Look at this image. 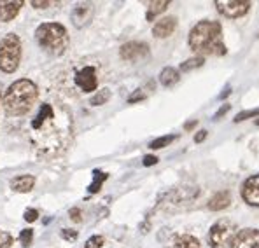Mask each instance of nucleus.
<instances>
[{"label":"nucleus","mask_w":259,"mask_h":248,"mask_svg":"<svg viewBox=\"0 0 259 248\" xmlns=\"http://www.w3.org/2000/svg\"><path fill=\"white\" fill-rule=\"evenodd\" d=\"M74 137L72 114L65 107L42 103L30 121V144L41 156L56 157L70 147Z\"/></svg>","instance_id":"obj_1"},{"label":"nucleus","mask_w":259,"mask_h":248,"mask_svg":"<svg viewBox=\"0 0 259 248\" xmlns=\"http://www.w3.org/2000/svg\"><path fill=\"white\" fill-rule=\"evenodd\" d=\"M188 44L194 53L203 56H224L228 53L222 42V26L212 20L200 21L193 26Z\"/></svg>","instance_id":"obj_2"},{"label":"nucleus","mask_w":259,"mask_h":248,"mask_svg":"<svg viewBox=\"0 0 259 248\" xmlns=\"http://www.w3.org/2000/svg\"><path fill=\"white\" fill-rule=\"evenodd\" d=\"M39 96V89L35 83L28 81V79H18L11 86L7 87V91L4 95V110L9 117H20L25 116L32 110Z\"/></svg>","instance_id":"obj_3"},{"label":"nucleus","mask_w":259,"mask_h":248,"mask_svg":"<svg viewBox=\"0 0 259 248\" xmlns=\"http://www.w3.org/2000/svg\"><path fill=\"white\" fill-rule=\"evenodd\" d=\"M35 39H37L39 46L53 56H62L70 44L68 32L62 23H42V25H39L35 30Z\"/></svg>","instance_id":"obj_4"},{"label":"nucleus","mask_w":259,"mask_h":248,"mask_svg":"<svg viewBox=\"0 0 259 248\" xmlns=\"http://www.w3.org/2000/svg\"><path fill=\"white\" fill-rule=\"evenodd\" d=\"M21 62V41L16 33H7L0 41V70L13 74Z\"/></svg>","instance_id":"obj_5"},{"label":"nucleus","mask_w":259,"mask_h":248,"mask_svg":"<svg viewBox=\"0 0 259 248\" xmlns=\"http://www.w3.org/2000/svg\"><path fill=\"white\" fill-rule=\"evenodd\" d=\"M237 234V226L230 219H221L209 231V245L212 248H228Z\"/></svg>","instance_id":"obj_6"},{"label":"nucleus","mask_w":259,"mask_h":248,"mask_svg":"<svg viewBox=\"0 0 259 248\" xmlns=\"http://www.w3.org/2000/svg\"><path fill=\"white\" fill-rule=\"evenodd\" d=\"M216 7L222 16L237 20L249 13L251 2L249 0H216Z\"/></svg>","instance_id":"obj_7"},{"label":"nucleus","mask_w":259,"mask_h":248,"mask_svg":"<svg viewBox=\"0 0 259 248\" xmlns=\"http://www.w3.org/2000/svg\"><path fill=\"white\" fill-rule=\"evenodd\" d=\"M74 83L83 93L96 91V87H98V74H96V68L91 65L83 66L79 72H75Z\"/></svg>","instance_id":"obj_8"},{"label":"nucleus","mask_w":259,"mask_h":248,"mask_svg":"<svg viewBox=\"0 0 259 248\" xmlns=\"http://www.w3.org/2000/svg\"><path fill=\"white\" fill-rule=\"evenodd\" d=\"M230 248H259V229L247 227L237 231Z\"/></svg>","instance_id":"obj_9"},{"label":"nucleus","mask_w":259,"mask_h":248,"mask_svg":"<svg viewBox=\"0 0 259 248\" xmlns=\"http://www.w3.org/2000/svg\"><path fill=\"white\" fill-rule=\"evenodd\" d=\"M119 56L125 62H138L149 56V46L144 42H126L119 49Z\"/></svg>","instance_id":"obj_10"},{"label":"nucleus","mask_w":259,"mask_h":248,"mask_svg":"<svg viewBox=\"0 0 259 248\" xmlns=\"http://www.w3.org/2000/svg\"><path fill=\"white\" fill-rule=\"evenodd\" d=\"M93 14H95V7L89 2H81L77 4L70 13V20L74 23L75 28H83V26L89 25V21L93 20Z\"/></svg>","instance_id":"obj_11"},{"label":"nucleus","mask_w":259,"mask_h":248,"mask_svg":"<svg viewBox=\"0 0 259 248\" xmlns=\"http://www.w3.org/2000/svg\"><path fill=\"white\" fill-rule=\"evenodd\" d=\"M240 194L242 199L251 205V207H259V175H252L242 184V189H240Z\"/></svg>","instance_id":"obj_12"},{"label":"nucleus","mask_w":259,"mask_h":248,"mask_svg":"<svg viewBox=\"0 0 259 248\" xmlns=\"http://www.w3.org/2000/svg\"><path fill=\"white\" fill-rule=\"evenodd\" d=\"M175 28H177V18H173V16L161 18V20L156 21V25L152 26V35H154L156 39H167L175 32Z\"/></svg>","instance_id":"obj_13"},{"label":"nucleus","mask_w":259,"mask_h":248,"mask_svg":"<svg viewBox=\"0 0 259 248\" xmlns=\"http://www.w3.org/2000/svg\"><path fill=\"white\" fill-rule=\"evenodd\" d=\"M23 0H0V21L9 23L18 16L23 7Z\"/></svg>","instance_id":"obj_14"},{"label":"nucleus","mask_w":259,"mask_h":248,"mask_svg":"<svg viewBox=\"0 0 259 248\" xmlns=\"http://www.w3.org/2000/svg\"><path fill=\"white\" fill-rule=\"evenodd\" d=\"M231 199L233 198H231L230 190H219V192H216V194L209 199L207 207H209V210H212V211H221V210H224V208L230 207Z\"/></svg>","instance_id":"obj_15"},{"label":"nucleus","mask_w":259,"mask_h":248,"mask_svg":"<svg viewBox=\"0 0 259 248\" xmlns=\"http://www.w3.org/2000/svg\"><path fill=\"white\" fill-rule=\"evenodd\" d=\"M35 186L34 175H18L11 180V189L14 192H30Z\"/></svg>","instance_id":"obj_16"},{"label":"nucleus","mask_w":259,"mask_h":248,"mask_svg":"<svg viewBox=\"0 0 259 248\" xmlns=\"http://www.w3.org/2000/svg\"><path fill=\"white\" fill-rule=\"evenodd\" d=\"M179 79H180L179 72H177L173 66H165L163 70H161V74H159V83L165 87L175 86V84L179 83Z\"/></svg>","instance_id":"obj_17"},{"label":"nucleus","mask_w":259,"mask_h":248,"mask_svg":"<svg viewBox=\"0 0 259 248\" xmlns=\"http://www.w3.org/2000/svg\"><path fill=\"white\" fill-rule=\"evenodd\" d=\"M168 5H170L168 0H156V2H151L149 7H147V14H146L147 21H152L156 16H159L161 13H165Z\"/></svg>","instance_id":"obj_18"},{"label":"nucleus","mask_w":259,"mask_h":248,"mask_svg":"<svg viewBox=\"0 0 259 248\" xmlns=\"http://www.w3.org/2000/svg\"><path fill=\"white\" fill-rule=\"evenodd\" d=\"M173 245H175V248H200V241L193 234H179Z\"/></svg>","instance_id":"obj_19"},{"label":"nucleus","mask_w":259,"mask_h":248,"mask_svg":"<svg viewBox=\"0 0 259 248\" xmlns=\"http://www.w3.org/2000/svg\"><path fill=\"white\" fill-rule=\"evenodd\" d=\"M107 178H109V175L104 173V171H100V170L93 171V182L89 184V187H88L89 194H96V192L102 189V186H104V182Z\"/></svg>","instance_id":"obj_20"},{"label":"nucleus","mask_w":259,"mask_h":248,"mask_svg":"<svg viewBox=\"0 0 259 248\" xmlns=\"http://www.w3.org/2000/svg\"><path fill=\"white\" fill-rule=\"evenodd\" d=\"M110 96H112V95H110V89L104 87V89L96 91L95 95L91 96V100H89V105H91V107H100V105H105L110 100Z\"/></svg>","instance_id":"obj_21"},{"label":"nucleus","mask_w":259,"mask_h":248,"mask_svg":"<svg viewBox=\"0 0 259 248\" xmlns=\"http://www.w3.org/2000/svg\"><path fill=\"white\" fill-rule=\"evenodd\" d=\"M175 135H167V137H159L156 138V140H152L149 144V149L152 150H159V149H165V147H168V145L172 144V142L175 140Z\"/></svg>","instance_id":"obj_22"},{"label":"nucleus","mask_w":259,"mask_h":248,"mask_svg":"<svg viewBox=\"0 0 259 248\" xmlns=\"http://www.w3.org/2000/svg\"><path fill=\"white\" fill-rule=\"evenodd\" d=\"M203 63H205L203 56H194V58H189V60H186L184 63H180V70H182V72L194 70V68H200V66H203Z\"/></svg>","instance_id":"obj_23"},{"label":"nucleus","mask_w":259,"mask_h":248,"mask_svg":"<svg viewBox=\"0 0 259 248\" xmlns=\"http://www.w3.org/2000/svg\"><path fill=\"white\" fill-rule=\"evenodd\" d=\"M20 241L23 245V248H28L32 245V241H34V231L32 229H23L20 232Z\"/></svg>","instance_id":"obj_24"},{"label":"nucleus","mask_w":259,"mask_h":248,"mask_svg":"<svg viewBox=\"0 0 259 248\" xmlns=\"http://www.w3.org/2000/svg\"><path fill=\"white\" fill-rule=\"evenodd\" d=\"M104 243H105V238H104V236L95 234V236H91V238H89L88 241H86L84 248H102V247H104Z\"/></svg>","instance_id":"obj_25"},{"label":"nucleus","mask_w":259,"mask_h":248,"mask_svg":"<svg viewBox=\"0 0 259 248\" xmlns=\"http://www.w3.org/2000/svg\"><path fill=\"white\" fill-rule=\"evenodd\" d=\"M259 117V107L258 108H251V110H243L240 112V114H237V117H235V123H242V121L245 119H251V117Z\"/></svg>","instance_id":"obj_26"},{"label":"nucleus","mask_w":259,"mask_h":248,"mask_svg":"<svg viewBox=\"0 0 259 248\" xmlns=\"http://www.w3.org/2000/svg\"><path fill=\"white\" fill-rule=\"evenodd\" d=\"M13 243H14V238L9 232H5V231H2L0 229V248H11L13 247Z\"/></svg>","instance_id":"obj_27"},{"label":"nucleus","mask_w":259,"mask_h":248,"mask_svg":"<svg viewBox=\"0 0 259 248\" xmlns=\"http://www.w3.org/2000/svg\"><path fill=\"white\" fill-rule=\"evenodd\" d=\"M147 98V93L144 89H137L133 95L128 96V103H137V102H142V100Z\"/></svg>","instance_id":"obj_28"},{"label":"nucleus","mask_w":259,"mask_h":248,"mask_svg":"<svg viewBox=\"0 0 259 248\" xmlns=\"http://www.w3.org/2000/svg\"><path fill=\"white\" fill-rule=\"evenodd\" d=\"M77 236H79V232L74 231V229H62V238L65 241H75Z\"/></svg>","instance_id":"obj_29"},{"label":"nucleus","mask_w":259,"mask_h":248,"mask_svg":"<svg viewBox=\"0 0 259 248\" xmlns=\"http://www.w3.org/2000/svg\"><path fill=\"white\" fill-rule=\"evenodd\" d=\"M39 217V211L35 210V208H28V210L25 211V215H23V219L26 220V222H35Z\"/></svg>","instance_id":"obj_30"},{"label":"nucleus","mask_w":259,"mask_h":248,"mask_svg":"<svg viewBox=\"0 0 259 248\" xmlns=\"http://www.w3.org/2000/svg\"><path fill=\"white\" fill-rule=\"evenodd\" d=\"M230 108H231V105H228V103H224V105H222V107L219 108V110L216 112V114H214V121L221 119V117L224 116V114H228V112H230Z\"/></svg>","instance_id":"obj_31"},{"label":"nucleus","mask_w":259,"mask_h":248,"mask_svg":"<svg viewBox=\"0 0 259 248\" xmlns=\"http://www.w3.org/2000/svg\"><path fill=\"white\" fill-rule=\"evenodd\" d=\"M68 215H70V219L74 220V222H81V220H83V215H81V210H79V208H70Z\"/></svg>","instance_id":"obj_32"},{"label":"nucleus","mask_w":259,"mask_h":248,"mask_svg":"<svg viewBox=\"0 0 259 248\" xmlns=\"http://www.w3.org/2000/svg\"><path fill=\"white\" fill-rule=\"evenodd\" d=\"M30 4L34 5L35 9H46V7H49L53 2H47V0H42V2H41V0H32Z\"/></svg>","instance_id":"obj_33"},{"label":"nucleus","mask_w":259,"mask_h":248,"mask_svg":"<svg viewBox=\"0 0 259 248\" xmlns=\"http://www.w3.org/2000/svg\"><path fill=\"white\" fill-rule=\"evenodd\" d=\"M158 161L159 159L156 156H146L142 163H144V166H154V165H158Z\"/></svg>","instance_id":"obj_34"},{"label":"nucleus","mask_w":259,"mask_h":248,"mask_svg":"<svg viewBox=\"0 0 259 248\" xmlns=\"http://www.w3.org/2000/svg\"><path fill=\"white\" fill-rule=\"evenodd\" d=\"M205 138H207V131H198L196 133V137H194V142H196V144H201V142L205 140Z\"/></svg>","instance_id":"obj_35"},{"label":"nucleus","mask_w":259,"mask_h":248,"mask_svg":"<svg viewBox=\"0 0 259 248\" xmlns=\"http://www.w3.org/2000/svg\"><path fill=\"white\" fill-rule=\"evenodd\" d=\"M196 124H198V121H191V123H186L184 124V129H186V131H191V129L194 128Z\"/></svg>","instance_id":"obj_36"},{"label":"nucleus","mask_w":259,"mask_h":248,"mask_svg":"<svg viewBox=\"0 0 259 248\" xmlns=\"http://www.w3.org/2000/svg\"><path fill=\"white\" fill-rule=\"evenodd\" d=\"M230 93H231V87H230V86H226V87H224V91H222L221 95H219V100H224L226 96L230 95Z\"/></svg>","instance_id":"obj_37"},{"label":"nucleus","mask_w":259,"mask_h":248,"mask_svg":"<svg viewBox=\"0 0 259 248\" xmlns=\"http://www.w3.org/2000/svg\"><path fill=\"white\" fill-rule=\"evenodd\" d=\"M256 126H259V119H256Z\"/></svg>","instance_id":"obj_38"}]
</instances>
